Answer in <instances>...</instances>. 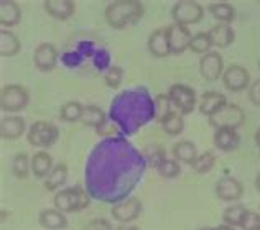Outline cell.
<instances>
[{
    "instance_id": "cell-1",
    "label": "cell",
    "mask_w": 260,
    "mask_h": 230,
    "mask_svg": "<svg viewBox=\"0 0 260 230\" xmlns=\"http://www.w3.org/2000/svg\"><path fill=\"white\" fill-rule=\"evenodd\" d=\"M147 166L143 153L125 137L109 135L89 153L84 166V189L91 199L115 206L130 198Z\"/></svg>"
},
{
    "instance_id": "cell-2",
    "label": "cell",
    "mask_w": 260,
    "mask_h": 230,
    "mask_svg": "<svg viewBox=\"0 0 260 230\" xmlns=\"http://www.w3.org/2000/svg\"><path fill=\"white\" fill-rule=\"evenodd\" d=\"M156 117L155 99L147 87H132L115 96L109 109V119L119 128L122 137L139 132Z\"/></svg>"
},
{
    "instance_id": "cell-3",
    "label": "cell",
    "mask_w": 260,
    "mask_h": 230,
    "mask_svg": "<svg viewBox=\"0 0 260 230\" xmlns=\"http://www.w3.org/2000/svg\"><path fill=\"white\" fill-rule=\"evenodd\" d=\"M143 15V4L139 0H117L106 7L104 17L115 30H122L137 23Z\"/></svg>"
},
{
    "instance_id": "cell-4",
    "label": "cell",
    "mask_w": 260,
    "mask_h": 230,
    "mask_svg": "<svg viewBox=\"0 0 260 230\" xmlns=\"http://www.w3.org/2000/svg\"><path fill=\"white\" fill-rule=\"evenodd\" d=\"M53 204L63 214H76L89 207V204H91V196L87 194L84 187L79 186L63 187L54 194Z\"/></svg>"
},
{
    "instance_id": "cell-5",
    "label": "cell",
    "mask_w": 260,
    "mask_h": 230,
    "mask_svg": "<svg viewBox=\"0 0 260 230\" xmlns=\"http://www.w3.org/2000/svg\"><path fill=\"white\" fill-rule=\"evenodd\" d=\"M30 102V92L20 84H9L0 92V109L9 113H17L26 109Z\"/></svg>"
},
{
    "instance_id": "cell-6",
    "label": "cell",
    "mask_w": 260,
    "mask_h": 230,
    "mask_svg": "<svg viewBox=\"0 0 260 230\" xmlns=\"http://www.w3.org/2000/svg\"><path fill=\"white\" fill-rule=\"evenodd\" d=\"M59 138V130L58 127L46 120H38L35 122L26 133V140L28 143L37 146V148H50L54 145Z\"/></svg>"
},
{
    "instance_id": "cell-7",
    "label": "cell",
    "mask_w": 260,
    "mask_h": 230,
    "mask_svg": "<svg viewBox=\"0 0 260 230\" xmlns=\"http://www.w3.org/2000/svg\"><path fill=\"white\" fill-rule=\"evenodd\" d=\"M244 124H245V112L242 110V107L237 104H228L224 109L214 113L213 117H209V125L214 127L216 130H221V128L237 130V128H241Z\"/></svg>"
},
{
    "instance_id": "cell-8",
    "label": "cell",
    "mask_w": 260,
    "mask_h": 230,
    "mask_svg": "<svg viewBox=\"0 0 260 230\" xmlns=\"http://www.w3.org/2000/svg\"><path fill=\"white\" fill-rule=\"evenodd\" d=\"M173 22L183 26L200 23L204 17V7L194 0H180L172 9Z\"/></svg>"
},
{
    "instance_id": "cell-9",
    "label": "cell",
    "mask_w": 260,
    "mask_h": 230,
    "mask_svg": "<svg viewBox=\"0 0 260 230\" xmlns=\"http://www.w3.org/2000/svg\"><path fill=\"white\" fill-rule=\"evenodd\" d=\"M168 97L175 109L181 115H188L196 107V92L193 87L186 84H172L168 89Z\"/></svg>"
},
{
    "instance_id": "cell-10",
    "label": "cell",
    "mask_w": 260,
    "mask_h": 230,
    "mask_svg": "<svg viewBox=\"0 0 260 230\" xmlns=\"http://www.w3.org/2000/svg\"><path fill=\"white\" fill-rule=\"evenodd\" d=\"M222 84L231 92H242L250 87V72L241 64H231L222 74Z\"/></svg>"
},
{
    "instance_id": "cell-11",
    "label": "cell",
    "mask_w": 260,
    "mask_h": 230,
    "mask_svg": "<svg viewBox=\"0 0 260 230\" xmlns=\"http://www.w3.org/2000/svg\"><path fill=\"white\" fill-rule=\"evenodd\" d=\"M225 71L224 59L219 55V51H209L200 59V72L204 81L214 83L219 78L222 79V74Z\"/></svg>"
},
{
    "instance_id": "cell-12",
    "label": "cell",
    "mask_w": 260,
    "mask_h": 230,
    "mask_svg": "<svg viewBox=\"0 0 260 230\" xmlns=\"http://www.w3.org/2000/svg\"><path fill=\"white\" fill-rule=\"evenodd\" d=\"M143 211L142 201L139 198H128L125 201L119 202V204L112 206L111 214L114 220L120 222V224H130L140 217V214Z\"/></svg>"
},
{
    "instance_id": "cell-13",
    "label": "cell",
    "mask_w": 260,
    "mask_h": 230,
    "mask_svg": "<svg viewBox=\"0 0 260 230\" xmlns=\"http://www.w3.org/2000/svg\"><path fill=\"white\" fill-rule=\"evenodd\" d=\"M214 191H216V196L221 201L236 204V202L242 198L244 186L237 178H232V176H224V178H221L216 182Z\"/></svg>"
},
{
    "instance_id": "cell-14",
    "label": "cell",
    "mask_w": 260,
    "mask_h": 230,
    "mask_svg": "<svg viewBox=\"0 0 260 230\" xmlns=\"http://www.w3.org/2000/svg\"><path fill=\"white\" fill-rule=\"evenodd\" d=\"M168 28V40H170V51L172 55H183L184 51L189 50V43H191V31L188 26L172 23Z\"/></svg>"
},
{
    "instance_id": "cell-15",
    "label": "cell",
    "mask_w": 260,
    "mask_h": 230,
    "mask_svg": "<svg viewBox=\"0 0 260 230\" xmlns=\"http://www.w3.org/2000/svg\"><path fill=\"white\" fill-rule=\"evenodd\" d=\"M33 63L40 71L50 72L58 64V50L53 43H40L33 53Z\"/></svg>"
},
{
    "instance_id": "cell-16",
    "label": "cell",
    "mask_w": 260,
    "mask_h": 230,
    "mask_svg": "<svg viewBox=\"0 0 260 230\" xmlns=\"http://www.w3.org/2000/svg\"><path fill=\"white\" fill-rule=\"evenodd\" d=\"M147 46L150 55L155 58H167L172 55L170 51V40H168V28H158L148 35Z\"/></svg>"
},
{
    "instance_id": "cell-17",
    "label": "cell",
    "mask_w": 260,
    "mask_h": 230,
    "mask_svg": "<svg viewBox=\"0 0 260 230\" xmlns=\"http://www.w3.org/2000/svg\"><path fill=\"white\" fill-rule=\"evenodd\" d=\"M26 122L20 115H9L0 120V137L4 140H17L23 135Z\"/></svg>"
},
{
    "instance_id": "cell-18",
    "label": "cell",
    "mask_w": 260,
    "mask_h": 230,
    "mask_svg": "<svg viewBox=\"0 0 260 230\" xmlns=\"http://www.w3.org/2000/svg\"><path fill=\"white\" fill-rule=\"evenodd\" d=\"M213 140H214V146L219 151H224V153L236 151L239 145H241V135L237 133V130H232V128L216 130Z\"/></svg>"
},
{
    "instance_id": "cell-19",
    "label": "cell",
    "mask_w": 260,
    "mask_h": 230,
    "mask_svg": "<svg viewBox=\"0 0 260 230\" xmlns=\"http://www.w3.org/2000/svg\"><path fill=\"white\" fill-rule=\"evenodd\" d=\"M228 99H225L224 94L217 92V91H209L203 96L201 104H200V112L206 117H213L214 113H217L221 109H224L228 105Z\"/></svg>"
},
{
    "instance_id": "cell-20",
    "label": "cell",
    "mask_w": 260,
    "mask_h": 230,
    "mask_svg": "<svg viewBox=\"0 0 260 230\" xmlns=\"http://www.w3.org/2000/svg\"><path fill=\"white\" fill-rule=\"evenodd\" d=\"M38 222H40V225H42L43 228H46V230H64V228H68L66 214L58 211L56 207L43 209V211L40 212Z\"/></svg>"
},
{
    "instance_id": "cell-21",
    "label": "cell",
    "mask_w": 260,
    "mask_h": 230,
    "mask_svg": "<svg viewBox=\"0 0 260 230\" xmlns=\"http://www.w3.org/2000/svg\"><path fill=\"white\" fill-rule=\"evenodd\" d=\"M22 20V9L17 2L12 0H2L0 2V25L4 28H12Z\"/></svg>"
},
{
    "instance_id": "cell-22",
    "label": "cell",
    "mask_w": 260,
    "mask_h": 230,
    "mask_svg": "<svg viewBox=\"0 0 260 230\" xmlns=\"http://www.w3.org/2000/svg\"><path fill=\"white\" fill-rule=\"evenodd\" d=\"M43 7L48 15L56 20H68L76 10V4L73 0H46Z\"/></svg>"
},
{
    "instance_id": "cell-23",
    "label": "cell",
    "mask_w": 260,
    "mask_h": 230,
    "mask_svg": "<svg viewBox=\"0 0 260 230\" xmlns=\"http://www.w3.org/2000/svg\"><path fill=\"white\" fill-rule=\"evenodd\" d=\"M172 153H173V160H176L178 163H184V165H193L196 158H198V148L193 141L189 140H180L176 141L172 148Z\"/></svg>"
},
{
    "instance_id": "cell-24",
    "label": "cell",
    "mask_w": 260,
    "mask_h": 230,
    "mask_svg": "<svg viewBox=\"0 0 260 230\" xmlns=\"http://www.w3.org/2000/svg\"><path fill=\"white\" fill-rule=\"evenodd\" d=\"M208 33H209L211 42H213V46H217V48H228V46L234 43V40H236L234 28L225 23L214 25Z\"/></svg>"
},
{
    "instance_id": "cell-25",
    "label": "cell",
    "mask_w": 260,
    "mask_h": 230,
    "mask_svg": "<svg viewBox=\"0 0 260 230\" xmlns=\"http://www.w3.org/2000/svg\"><path fill=\"white\" fill-rule=\"evenodd\" d=\"M53 158L48 151L40 150L31 157V173L35 174V178L46 179L48 174L53 171Z\"/></svg>"
},
{
    "instance_id": "cell-26",
    "label": "cell",
    "mask_w": 260,
    "mask_h": 230,
    "mask_svg": "<svg viewBox=\"0 0 260 230\" xmlns=\"http://www.w3.org/2000/svg\"><path fill=\"white\" fill-rule=\"evenodd\" d=\"M81 122H83L86 127L95 128V130L101 132V128L104 127L107 122V115L99 105L89 104V105H84V112H83V117H81Z\"/></svg>"
},
{
    "instance_id": "cell-27",
    "label": "cell",
    "mask_w": 260,
    "mask_h": 230,
    "mask_svg": "<svg viewBox=\"0 0 260 230\" xmlns=\"http://www.w3.org/2000/svg\"><path fill=\"white\" fill-rule=\"evenodd\" d=\"M20 48V40L13 31L2 28L0 30V56L2 58H12L18 55Z\"/></svg>"
},
{
    "instance_id": "cell-28",
    "label": "cell",
    "mask_w": 260,
    "mask_h": 230,
    "mask_svg": "<svg viewBox=\"0 0 260 230\" xmlns=\"http://www.w3.org/2000/svg\"><path fill=\"white\" fill-rule=\"evenodd\" d=\"M208 10L219 23L231 25L236 18V9L229 2H214L208 7Z\"/></svg>"
},
{
    "instance_id": "cell-29",
    "label": "cell",
    "mask_w": 260,
    "mask_h": 230,
    "mask_svg": "<svg viewBox=\"0 0 260 230\" xmlns=\"http://www.w3.org/2000/svg\"><path fill=\"white\" fill-rule=\"evenodd\" d=\"M68 181V166L64 163L54 165L53 171L48 174V178L45 179V189L46 191H58L61 186H64V182Z\"/></svg>"
},
{
    "instance_id": "cell-30",
    "label": "cell",
    "mask_w": 260,
    "mask_h": 230,
    "mask_svg": "<svg viewBox=\"0 0 260 230\" xmlns=\"http://www.w3.org/2000/svg\"><path fill=\"white\" fill-rule=\"evenodd\" d=\"M247 212H249L247 207L242 206V204H239V202H236V204L229 206L224 211L222 220H224L225 225H231V227H234V228L236 227H241L242 220H244L245 215H247Z\"/></svg>"
},
{
    "instance_id": "cell-31",
    "label": "cell",
    "mask_w": 260,
    "mask_h": 230,
    "mask_svg": "<svg viewBox=\"0 0 260 230\" xmlns=\"http://www.w3.org/2000/svg\"><path fill=\"white\" fill-rule=\"evenodd\" d=\"M161 127L167 135H170V137H176V135H180L184 128L183 115L178 110H173L172 113H168L167 117L161 120Z\"/></svg>"
},
{
    "instance_id": "cell-32",
    "label": "cell",
    "mask_w": 260,
    "mask_h": 230,
    "mask_svg": "<svg viewBox=\"0 0 260 230\" xmlns=\"http://www.w3.org/2000/svg\"><path fill=\"white\" fill-rule=\"evenodd\" d=\"M83 112H84V105L83 104L78 102V100H70V102L61 105L59 117H61V120L73 124V122L81 120V117H83Z\"/></svg>"
},
{
    "instance_id": "cell-33",
    "label": "cell",
    "mask_w": 260,
    "mask_h": 230,
    "mask_svg": "<svg viewBox=\"0 0 260 230\" xmlns=\"http://www.w3.org/2000/svg\"><path fill=\"white\" fill-rule=\"evenodd\" d=\"M31 171V158L26 153H17L12 160V173L15 178L25 179Z\"/></svg>"
},
{
    "instance_id": "cell-34",
    "label": "cell",
    "mask_w": 260,
    "mask_h": 230,
    "mask_svg": "<svg viewBox=\"0 0 260 230\" xmlns=\"http://www.w3.org/2000/svg\"><path fill=\"white\" fill-rule=\"evenodd\" d=\"M142 153H143V157H145L147 165L155 168V170L167 160V151L161 145H148Z\"/></svg>"
},
{
    "instance_id": "cell-35",
    "label": "cell",
    "mask_w": 260,
    "mask_h": 230,
    "mask_svg": "<svg viewBox=\"0 0 260 230\" xmlns=\"http://www.w3.org/2000/svg\"><path fill=\"white\" fill-rule=\"evenodd\" d=\"M211 46H213V42H211V38H209V33L200 31L191 38L189 50L193 53H196V55H206V53H209Z\"/></svg>"
},
{
    "instance_id": "cell-36",
    "label": "cell",
    "mask_w": 260,
    "mask_h": 230,
    "mask_svg": "<svg viewBox=\"0 0 260 230\" xmlns=\"http://www.w3.org/2000/svg\"><path fill=\"white\" fill-rule=\"evenodd\" d=\"M216 165V155L213 151H204L201 155H198L196 161L191 166H193V170L200 174H206L209 173L211 170L214 168Z\"/></svg>"
},
{
    "instance_id": "cell-37",
    "label": "cell",
    "mask_w": 260,
    "mask_h": 230,
    "mask_svg": "<svg viewBox=\"0 0 260 230\" xmlns=\"http://www.w3.org/2000/svg\"><path fill=\"white\" fill-rule=\"evenodd\" d=\"M155 107H156V117L155 120L161 124V120L167 117L168 113L173 112V104L172 100H170L168 94H158V96L155 97Z\"/></svg>"
},
{
    "instance_id": "cell-38",
    "label": "cell",
    "mask_w": 260,
    "mask_h": 230,
    "mask_svg": "<svg viewBox=\"0 0 260 230\" xmlns=\"http://www.w3.org/2000/svg\"><path fill=\"white\" fill-rule=\"evenodd\" d=\"M156 171H158V174L161 176V178L175 179V178H178V176L181 174V166H180V163H178L176 160L167 158L158 168H156Z\"/></svg>"
},
{
    "instance_id": "cell-39",
    "label": "cell",
    "mask_w": 260,
    "mask_h": 230,
    "mask_svg": "<svg viewBox=\"0 0 260 230\" xmlns=\"http://www.w3.org/2000/svg\"><path fill=\"white\" fill-rule=\"evenodd\" d=\"M122 78H124V69H122L120 66H112L111 69L104 74V83L107 87H111V89H117L122 83Z\"/></svg>"
},
{
    "instance_id": "cell-40",
    "label": "cell",
    "mask_w": 260,
    "mask_h": 230,
    "mask_svg": "<svg viewBox=\"0 0 260 230\" xmlns=\"http://www.w3.org/2000/svg\"><path fill=\"white\" fill-rule=\"evenodd\" d=\"M241 228L242 230H260V214L254 212V211H249L242 220Z\"/></svg>"
},
{
    "instance_id": "cell-41",
    "label": "cell",
    "mask_w": 260,
    "mask_h": 230,
    "mask_svg": "<svg viewBox=\"0 0 260 230\" xmlns=\"http://www.w3.org/2000/svg\"><path fill=\"white\" fill-rule=\"evenodd\" d=\"M84 230H114V227L107 219L98 217V219L89 220L86 224V227H84Z\"/></svg>"
},
{
    "instance_id": "cell-42",
    "label": "cell",
    "mask_w": 260,
    "mask_h": 230,
    "mask_svg": "<svg viewBox=\"0 0 260 230\" xmlns=\"http://www.w3.org/2000/svg\"><path fill=\"white\" fill-rule=\"evenodd\" d=\"M249 100L254 105L260 107V78L254 81L249 87Z\"/></svg>"
},
{
    "instance_id": "cell-43",
    "label": "cell",
    "mask_w": 260,
    "mask_h": 230,
    "mask_svg": "<svg viewBox=\"0 0 260 230\" xmlns=\"http://www.w3.org/2000/svg\"><path fill=\"white\" fill-rule=\"evenodd\" d=\"M115 230H140L137 225H128V224H122L120 227H117Z\"/></svg>"
},
{
    "instance_id": "cell-44",
    "label": "cell",
    "mask_w": 260,
    "mask_h": 230,
    "mask_svg": "<svg viewBox=\"0 0 260 230\" xmlns=\"http://www.w3.org/2000/svg\"><path fill=\"white\" fill-rule=\"evenodd\" d=\"M217 230H237V228L231 227V225H225V224H222V225H217Z\"/></svg>"
},
{
    "instance_id": "cell-45",
    "label": "cell",
    "mask_w": 260,
    "mask_h": 230,
    "mask_svg": "<svg viewBox=\"0 0 260 230\" xmlns=\"http://www.w3.org/2000/svg\"><path fill=\"white\" fill-rule=\"evenodd\" d=\"M255 143H257V146H258V150H260V128L255 132Z\"/></svg>"
},
{
    "instance_id": "cell-46",
    "label": "cell",
    "mask_w": 260,
    "mask_h": 230,
    "mask_svg": "<svg viewBox=\"0 0 260 230\" xmlns=\"http://www.w3.org/2000/svg\"><path fill=\"white\" fill-rule=\"evenodd\" d=\"M255 189L260 193V173L257 174V178H255Z\"/></svg>"
},
{
    "instance_id": "cell-47",
    "label": "cell",
    "mask_w": 260,
    "mask_h": 230,
    "mask_svg": "<svg viewBox=\"0 0 260 230\" xmlns=\"http://www.w3.org/2000/svg\"><path fill=\"white\" fill-rule=\"evenodd\" d=\"M200 230H217V227H201Z\"/></svg>"
},
{
    "instance_id": "cell-48",
    "label": "cell",
    "mask_w": 260,
    "mask_h": 230,
    "mask_svg": "<svg viewBox=\"0 0 260 230\" xmlns=\"http://www.w3.org/2000/svg\"><path fill=\"white\" fill-rule=\"evenodd\" d=\"M258 69H260V58H258Z\"/></svg>"
}]
</instances>
